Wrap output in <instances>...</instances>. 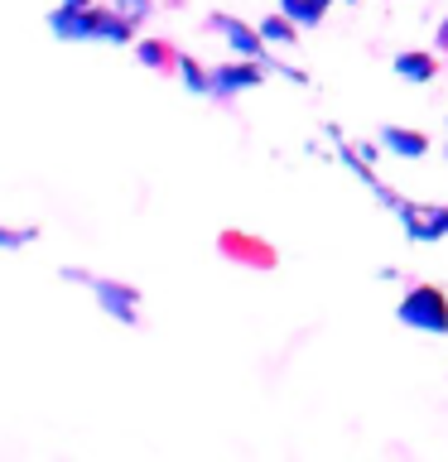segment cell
I'll use <instances>...</instances> for the list:
<instances>
[{"instance_id": "1", "label": "cell", "mask_w": 448, "mask_h": 462, "mask_svg": "<svg viewBox=\"0 0 448 462\" xmlns=\"http://www.w3.org/2000/svg\"><path fill=\"white\" fill-rule=\"evenodd\" d=\"M49 29L68 43H82V39H101V43H130L135 39V20L121 10H101V5H87V10H72V5H58L49 14Z\"/></svg>"}, {"instance_id": "2", "label": "cell", "mask_w": 448, "mask_h": 462, "mask_svg": "<svg viewBox=\"0 0 448 462\" xmlns=\"http://www.w3.org/2000/svg\"><path fill=\"white\" fill-rule=\"evenodd\" d=\"M208 24H212L217 34H222V39L231 43V53H237V58H256V63H266V68H275V72H285L289 82H309L299 68H285V63H275V58L266 53V34H260V24L251 29L246 20H237V14H212Z\"/></svg>"}, {"instance_id": "3", "label": "cell", "mask_w": 448, "mask_h": 462, "mask_svg": "<svg viewBox=\"0 0 448 462\" xmlns=\"http://www.w3.org/2000/svg\"><path fill=\"white\" fill-rule=\"evenodd\" d=\"M396 318L405 328H419V332H434V337H443L448 332V294L439 284H415L410 294L400 299Z\"/></svg>"}, {"instance_id": "4", "label": "cell", "mask_w": 448, "mask_h": 462, "mask_svg": "<svg viewBox=\"0 0 448 462\" xmlns=\"http://www.w3.org/2000/svg\"><path fill=\"white\" fill-rule=\"evenodd\" d=\"M68 280H78V284H87L92 289V299L101 303V309H107L116 323H135V309H140V294L130 284H116V280H97V274H82V270H63Z\"/></svg>"}, {"instance_id": "5", "label": "cell", "mask_w": 448, "mask_h": 462, "mask_svg": "<svg viewBox=\"0 0 448 462\" xmlns=\"http://www.w3.org/2000/svg\"><path fill=\"white\" fill-rule=\"evenodd\" d=\"M381 198L396 208V217L405 222V231H410L415 241H439V236H448V208H415V202H396L381 188Z\"/></svg>"}, {"instance_id": "6", "label": "cell", "mask_w": 448, "mask_h": 462, "mask_svg": "<svg viewBox=\"0 0 448 462\" xmlns=\"http://www.w3.org/2000/svg\"><path fill=\"white\" fill-rule=\"evenodd\" d=\"M260 72H266V63H256V58H237V63H227V68H212L217 97H237L246 87H260Z\"/></svg>"}, {"instance_id": "7", "label": "cell", "mask_w": 448, "mask_h": 462, "mask_svg": "<svg viewBox=\"0 0 448 462\" xmlns=\"http://www.w3.org/2000/svg\"><path fill=\"white\" fill-rule=\"evenodd\" d=\"M381 144H386L390 154H400V159H425V154H429V135L405 130V125H386V130H381Z\"/></svg>"}, {"instance_id": "8", "label": "cell", "mask_w": 448, "mask_h": 462, "mask_svg": "<svg viewBox=\"0 0 448 462\" xmlns=\"http://www.w3.org/2000/svg\"><path fill=\"white\" fill-rule=\"evenodd\" d=\"M396 72L405 82H429V78H439V63H434V53L410 49V53H396Z\"/></svg>"}, {"instance_id": "9", "label": "cell", "mask_w": 448, "mask_h": 462, "mask_svg": "<svg viewBox=\"0 0 448 462\" xmlns=\"http://www.w3.org/2000/svg\"><path fill=\"white\" fill-rule=\"evenodd\" d=\"M135 58H140L145 68H159V72L179 68V53H173L164 39H140V43H135Z\"/></svg>"}, {"instance_id": "10", "label": "cell", "mask_w": 448, "mask_h": 462, "mask_svg": "<svg viewBox=\"0 0 448 462\" xmlns=\"http://www.w3.org/2000/svg\"><path fill=\"white\" fill-rule=\"evenodd\" d=\"M280 10H285L299 29H313V24H323L328 0H280Z\"/></svg>"}, {"instance_id": "11", "label": "cell", "mask_w": 448, "mask_h": 462, "mask_svg": "<svg viewBox=\"0 0 448 462\" xmlns=\"http://www.w3.org/2000/svg\"><path fill=\"white\" fill-rule=\"evenodd\" d=\"M179 72H183L188 92H198V97H217V82H212V72H202V63H198V58L179 53Z\"/></svg>"}, {"instance_id": "12", "label": "cell", "mask_w": 448, "mask_h": 462, "mask_svg": "<svg viewBox=\"0 0 448 462\" xmlns=\"http://www.w3.org/2000/svg\"><path fill=\"white\" fill-rule=\"evenodd\" d=\"M260 34H266V43H299V24L289 20V14L280 10V14H270V20H260Z\"/></svg>"}, {"instance_id": "13", "label": "cell", "mask_w": 448, "mask_h": 462, "mask_svg": "<svg viewBox=\"0 0 448 462\" xmlns=\"http://www.w3.org/2000/svg\"><path fill=\"white\" fill-rule=\"evenodd\" d=\"M34 236H39L34 226H0V245H14V251H20V245H29Z\"/></svg>"}, {"instance_id": "14", "label": "cell", "mask_w": 448, "mask_h": 462, "mask_svg": "<svg viewBox=\"0 0 448 462\" xmlns=\"http://www.w3.org/2000/svg\"><path fill=\"white\" fill-rule=\"evenodd\" d=\"M116 10H121V14H130V20H145V14H150V0H116Z\"/></svg>"}, {"instance_id": "15", "label": "cell", "mask_w": 448, "mask_h": 462, "mask_svg": "<svg viewBox=\"0 0 448 462\" xmlns=\"http://www.w3.org/2000/svg\"><path fill=\"white\" fill-rule=\"evenodd\" d=\"M63 5H72V10H87V5H92V0H63Z\"/></svg>"}]
</instances>
